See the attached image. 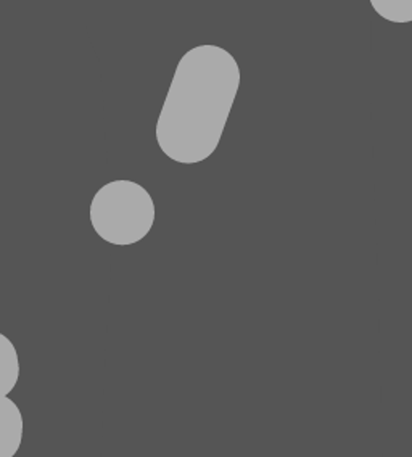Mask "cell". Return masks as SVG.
Masks as SVG:
<instances>
[{
  "mask_svg": "<svg viewBox=\"0 0 412 457\" xmlns=\"http://www.w3.org/2000/svg\"><path fill=\"white\" fill-rule=\"evenodd\" d=\"M240 87V68L231 52L203 44L179 60L155 137L161 152L181 164L213 155L223 137Z\"/></svg>",
  "mask_w": 412,
  "mask_h": 457,
  "instance_id": "6da1fadb",
  "label": "cell"
},
{
  "mask_svg": "<svg viewBox=\"0 0 412 457\" xmlns=\"http://www.w3.org/2000/svg\"><path fill=\"white\" fill-rule=\"evenodd\" d=\"M91 224L108 244L134 245L147 237L155 224V202L149 190L134 180L108 182L92 198Z\"/></svg>",
  "mask_w": 412,
  "mask_h": 457,
  "instance_id": "7a4b0ae2",
  "label": "cell"
},
{
  "mask_svg": "<svg viewBox=\"0 0 412 457\" xmlns=\"http://www.w3.org/2000/svg\"><path fill=\"white\" fill-rule=\"evenodd\" d=\"M25 422L17 403L0 396V457H15L23 441Z\"/></svg>",
  "mask_w": 412,
  "mask_h": 457,
  "instance_id": "3957f363",
  "label": "cell"
},
{
  "mask_svg": "<svg viewBox=\"0 0 412 457\" xmlns=\"http://www.w3.org/2000/svg\"><path fill=\"white\" fill-rule=\"evenodd\" d=\"M20 378L17 348L7 335L0 334V396H9Z\"/></svg>",
  "mask_w": 412,
  "mask_h": 457,
  "instance_id": "277c9868",
  "label": "cell"
},
{
  "mask_svg": "<svg viewBox=\"0 0 412 457\" xmlns=\"http://www.w3.org/2000/svg\"><path fill=\"white\" fill-rule=\"evenodd\" d=\"M372 9L391 23L412 21V0H371Z\"/></svg>",
  "mask_w": 412,
  "mask_h": 457,
  "instance_id": "5b68a950",
  "label": "cell"
}]
</instances>
